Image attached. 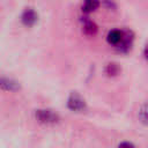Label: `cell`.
Segmentation results:
<instances>
[{"instance_id": "obj_1", "label": "cell", "mask_w": 148, "mask_h": 148, "mask_svg": "<svg viewBox=\"0 0 148 148\" xmlns=\"http://www.w3.org/2000/svg\"><path fill=\"white\" fill-rule=\"evenodd\" d=\"M36 118L42 124H56L59 120V116L52 110L40 109L36 111Z\"/></svg>"}, {"instance_id": "obj_2", "label": "cell", "mask_w": 148, "mask_h": 148, "mask_svg": "<svg viewBox=\"0 0 148 148\" xmlns=\"http://www.w3.org/2000/svg\"><path fill=\"white\" fill-rule=\"evenodd\" d=\"M67 106L72 111L81 112V111L86 110V102L79 94L73 92V94H71V96L67 99Z\"/></svg>"}, {"instance_id": "obj_3", "label": "cell", "mask_w": 148, "mask_h": 148, "mask_svg": "<svg viewBox=\"0 0 148 148\" xmlns=\"http://www.w3.org/2000/svg\"><path fill=\"white\" fill-rule=\"evenodd\" d=\"M38 21V14L34 8H25L21 14V22L25 27H32Z\"/></svg>"}, {"instance_id": "obj_4", "label": "cell", "mask_w": 148, "mask_h": 148, "mask_svg": "<svg viewBox=\"0 0 148 148\" xmlns=\"http://www.w3.org/2000/svg\"><path fill=\"white\" fill-rule=\"evenodd\" d=\"M133 40H134V35L131 30H124V37L123 40L120 42V44L117 46V49L121 52H127L131 50L132 45H133Z\"/></svg>"}, {"instance_id": "obj_5", "label": "cell", "mask_w": 148, "mask_h": 148, "mask_svg": "<svg viewBox=\"0 0 148 148\" xmlns=\"http://www.w3.org/2000/svg\"><path fill=\"white\" fill-rule=\"evenodd\" d=\"M123 37H124V30H120V29H112L108 32L106 35V40L110 45H114V46H118L120 44V42L123 40Z\"/></svg>"}, {"instance_id": "obj_6", "label": "cell", "mask_w": 148, "mask_h": 148, "mask_svg": "<svg viewBox=\"0 0 148 148\" xmlns=\"http://www.w3.org/2000/svg\"><path fill=\"white\" fill-rule=\"evenodd\" d=\"M82 31H83L84 35H87V36H95V35L97 34V31H98V27H97V24H96L94 21H91V20H89V18H86V20L83 21Z\"/></svg>"}, {"instance_id": "obj_7", "label": "cell", "mask_w": 148, "mask_h": 148, "mask_svg": "<svg viewBox=\"0 0 148 148\" xmlns=\"http://www.w3.org/2000/svg\"><path fill=\"white\" fill-rule=\"evenodd\" d=\"M101 2L99 0H84L82 3V12L86 14H90L98 9Z\"/></svg>"}, {"instance_id": "obj_8", "label": "cell", "mask_w": 148, "mask_h": 148, "mask_svg": "<svg viewBox=\"0 0 148 148\" xmlns=\"http://www.w3.org/2000/svg\"><path fill=\"white\" fill-rule=\"evenodd\" d=\"M0 87L5 90H9V91H14V90H17L20 88V86L16 81L10 80V79H6V77L0 79Z\"/></svg>"}, {"instance_id": "obj_9", "label": "cell", "mask_w": 148, "mask_h": 148, "mask_svg": "<svg viewBox=\"0 0 148 148\" xmlns=\"http://www.w3.org/2000/svg\"><path fill=\"white\" fill-rule=\"evenodd\" d=\"M139 119L142 124L148 125V102H146L139 110Z\"/></svg>"}, {"instance_id": "obj_10", "label": "cell", "mask_w": 148, "mask_h": 148, "mask_svg": "<svg viewBox=\"0 0 148 148\" xmlns=\"http://www.w3.org/2000/svg\"><path fill=\"white\" fill-rule=\"evenodd\" d=\"M119 71H120L119 66H118L117 64H114V62H110V64H108L106 67H105V73H106L109 76H114V75H117V74L119 73Z\"/></svg>"}, {"instance_id": "obj_11", "label": "cell", "mask_w": 148, "mask_h": 148, "mask_svg": "<svg viewBox=\"0 0 148 148\" xmlns=\"http://www.w3.org/2000/svg\"><path fill=\"white\" fill-rule=\"evenodd\" d=\"M118 148H135V146H134L132 142L124 141V142H121V143L118 146Z\"/></svg>"}, {"instance_id": "obj_12", "label": "cell", "mask_w": 148, "mask_h": 148, "mask_svg": "<svg viewBox=\"0 0 148 148\" xmlns=\"http://www.w3.org/2000/svg\"><path fill=\"white\" fill-rule=\"evenodd\" d=\"M143 56H145L146 60H148V45L146 46V49H145V51H143Z\"/></svg>"}]
</instances>
